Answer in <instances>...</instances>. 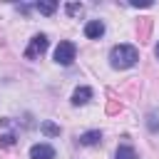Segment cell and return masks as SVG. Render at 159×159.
Returning <instances> with one entry per match:
<instances>
[{
  "label": "cell",
  "mask_w": 159,
  "mask_h": 159,
  "mask_svg": "<svg viewBox=\"0 0 159 159\" xmlns=\"http://www.w3.org/2000/svg\"><path fill=\"white\" fill-rule=\"evenodd\" d=\"M42 132H45L47 137H57V134H60V127L52 124V122H42Z\"/></svg>",
  "instance_id": "cell-10"
},
{
  "label": "cell",
  "mask_w": 159,
  "mask_h": 159,
  "mask_svg": "<svg viewBox=\"0 0 159 159\" xmlns=\"http://www.w3.org/2000/svg\"><path fill=\"white\" fill-rule=\"evenodd\" d=\"M30 159H55V147H50V144H32L30 147Z\"/></svg>",
  "instance_id": "cell-4"
},
{
  "label": "cell",
  "mask_w": 159,
  "mask_h": 159,
  "mask_svg": "<svg viewBox=\"0 0 159 159\" xmlns=\"http://www.w3.org/2000/svg\"><path fill=\"white\" fill-rule=\"evenodd\" d=\"M0 144H2V147H12V144H15V137H12V134H2V137H0Z\"/></svg>",
  "instance_id": "cell-11"
},
{
  "label": "cell",
  "mask_w": 159,
  "mask_h": 159,
  "mask_svg": "<svg viewBox=\"0 0 159 159\" xmlns=\"http://www.w3.org/2000/svg\"><path fill=\"white\" fill-rule=\"evenodd\" d=\"M35 7H37V10H40L42 15H52V12L57 10V2H37Z\"/></svg>",
  "instance_id": "cell-9"
},
{
  "label": "cell",
  "mask_w": 159,
  "mask_h": 159,
  "mask_svg": "<svg viewBox=\"0 0 159 159\" xmlns=\"http://www.w3.org/2000/svg\"><path fill=\"white\" fill-rule=\"evenodd\" d=\"M84 35H87L89 40H99V37L104 35V22H102V20H89V22L84 25Z\"/></svg>",
  "instance_id": "cell-5"
},
{
  "label": "cell",
  "mask_w": 159,
  "mask_h": 159,
  "mask_svg": "<svg viewBox=\"0 0 159 159\" xmlns=\"http://www.w3.org/2000/svg\"><path fill=\"white\" fill-rule=\"evenodd\" d=\"M89 97H92L89 87H77L72 92V104H84V102H89Z\"/></svg>",
  "instance_id": "cell-7"
},
{
  "label": "cell",
  "mask_w": 159,
  "mask_h": 159,
  "mask_svg": "<svg viewBox=\"0 0 159 159\" xmlns=\"http://www.w3.org/2000/svg\"><path fill=\"white\" fill-rule=\"evenodd\" d=\"M114 159H137V152L129 147V144H119L117 147V157Z\"/></svg>",
  "instance_id": "cell-8"
},
{
  "label": "cell",
  "mask_w": 159,
  "mask_h": 159,
  "mask_svg": "<svg viewBox=\"0 0 159 159\" xmlns=\"http://www.w3.org/2000/svg\"><path fill=\"white\" fill-rule=\"evenodd\" d=\"M67 12H70V15H77V12H82V5H77V2H70V5H67Z\"/></svg>",
  "instance_id": "cell-12"
},
{
  "label": "cell",
  "mask_w": 159,
  "mask_h": 159,
  "mask_svg": "<svg viewBox=\"0 0 159 159\" xmlns=\"http://www.w3.org/2000/svg\"><path fill=\"white\" fill-rule=\"evenodd\" d=\"M45 50H47V35H35V37L30 40L27 50H25V57H27V60H35V57H40Z\"/></svg>",
  "instance_id": "cell-3"
},
{
  "label": "cell",
  "mask_w": 159,
  "mask_h": 159,
  "mask_svg": "<svg viewBox=\"0 0 159 159\" xmlns=\"http://www.w3.org/2000/svg\"><path fill=\"white\" fill-rule=\"evenodd\" d=\"M75 52H77V47H75L72 42H60V45L55 47V62L67 67V65L75 62Z\"/></svg>",
  "instance_id": "cell-2"
},
{
  "label": "cell",
  "mask_w": 159,
  "mask_h": 159,
  "mask_svg": "<svg viewBox=\"0 0 159 159\" xmlns=\"http://www.w3.org/2000/svg\"><path fill=\"white\" fill-rule=\"evenodd\" d=\"M154 52H157V57H159V45H157V50H154Z\"/></svg>",
  "instance_id": "cell-13"
},
{
  "label": "cell",
  "mask_w": 159,
  "mask_h": 159,
  "mask_svg": "<svg viewBox=\"0 0 159 159\" xmlns=\"http://www.w3.org/2000/svg\"><path fill=\"white\" fill-rule=\"evenodd\" d=\"M99 139H102V132H99V129H89V132H84V134L80 137V144L94 147V144H99Z\"/></svg>",
  "instance_id": "cell-6"
},
{
  "label": "cell",
  "mask_w": 159,
  "mask_h": 159,
  "mask_svg": "<svg viewBox=\"0 0 159 159\" xmlns=\"http://www.w3.org/2000/svg\"><path fill=\"white\" fill-rule=\"evenodd\" d=\"M139 60V50L134 45H114L112 52H109V62L114 70H127V67H134Z\"/></svg>",
  "instance_id": "cell-1"
}]
</instances>
